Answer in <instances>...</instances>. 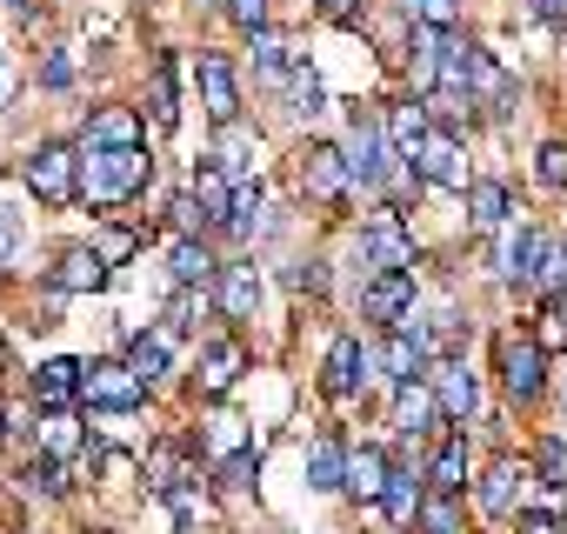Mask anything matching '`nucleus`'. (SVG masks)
<instances>
[{
	"mask_svg": "<svg viewBox=\"0 0 567 534\" xmlns=\"http://www.w3.org/2000/svg\"><path fill=\"white\" fill-rule=\"evenodd\" d=\"M0 441H8V414H0Z\"/></svg>",
	"mask_w": 567,
	"mask_h": 534,
	"instance_id": "obj_52",
	"label": "nucleus"
},
{
	"mask_svg": "<svg viewBox=\"0 0 567 534\" xmlns=\"http://www.w3.org/2000/svg\"><path fill=\"white\" fill-rule=\"evenodd\" d=\"M560 254H567V240H560Z\"/></svg>",
	"mask_w": 567,
	"mask_h": 534,
	"instance_id": "obj_54",
	"label": "nucleus"
},
{
	"mask_svg": "<svg viewBox=\"0 0 567 534\" xmlns=\"http://www.w3.org/2000/svg\"><path fill=\"white\" fill-rule=\"evenodd\" d=\"M534 14H540L547 28H567V0H534Z\"/></svg>",
	"mask_w": 567,
	"mask_h": 534,
	"instance_id": "obj_49",
	"label": "nucleus"
},
{
	"mask_svg": "<svg viewBox=\"0 0 567 534\" xmlns=\"http://www.w3.org/2000/svg\"><path fill=\"white\" fill-rule=\"evenodd\" d=\"M247 474H260V448H234V454L220 461V481H227V487H247Z\"/></svg>",
	"mask_w": 567,
	"mask_h": 534,
	"instance_id": "obj_38",
	"label": "nucleus"
},
{
	"mask_svg": "<svg viewBox=\"0 0 567 534\" xmlns=\"http://www.w3.org/2000/svg\"><path fill=\"white\" fill-rule=\"evenodd\" d=\"M234 187H240V181H234L227 167H194V181H187V194L207 207V220H227V214H234Z\"/></svg>",
	"mask_w": 567,
	"mask_h": 534,
	"instance_id": "obj_23",
	"label": "nucleus"
},
{
	"mask_svg": "<svg viewBox=\"0 0 567 534\" xmlns=\"http://www.w3.org/2000/svg\"><path fill=\"white\" fill-rule=\"evenodd\" d=\"M220 315L227 321H247L254 308H260V275H254V267H220Z\"/></svg>",
	"mask_w": 567,
	"mask_h": 534,
	"instance_id": "obj_21",
	"label": "nucleus"
},
{
	"mask_svg": "<svg viewBox=\"0 0 567 534\" xmlns=\"http://www.w3.org/2000/svg\"><path fill=\"white\" fill-rule=\"evenodd\" d=\"M94 247H101V260L114 267V260H127V254H134V234H127V227H107V234H101Z\"/></svg>",
	"mask_w": 567,
	"mask_h": 534,
	"instance_id": "obj_43",
	"label": "nucleus"
},
{
	"mask_svg": "<svg viewBox=\"0 0 567 534\" xmlns=\"http://www.w3.org/2000/svg\"><path fill=\"white\" fill-rule=\"evenodd\" d=\"M361 260L374 267V275H394V267H414V234L401 227L394 207H381L368 227H361Z\"/></svg>",
	"mask_w": 567,
	"mask_h": 534,
	"instance_id": "obj_5",
	"label": "nucleus"
},
{
	"mask_svg": "<svg viewBox=\"0 0 567 534\" xmlns=\"http://www.w3.org/2000/svg\"><path fill=\"white\" fill-rule=\"evenodd\" d=\"M240 374H247V348H240V341H207V348H200V394H207V401L234 394Z\"/></svg>",
	"mask_w": 567,
	"mask_h": 534,
	"instance_id": "obj_12",
	"label": "nucleus"
},
{
	"mask_svg": "<svg viewBox=\"0 0 567 534\" xmlns=\"http://www.w3.org/2000/svg\"><path fill=\"white\" fill-rule=\"evenodd\" d=\"M0 368H8V341H0Z\"/></svg>",
	"mask_w": 567,
	"mask_h": 534,
	"instance_id": "obj_53",
	"label": "nucleus"
},
{
	"mask_svg": "<svg viewBox=\"0 0 567 534\" xmlns=\"http://www.w3.org/2000/svg\"><path fill=\"white\" fill-rule=\"evenodd\" d=\"M0 101H8V68H0Z\"/></svg>",
	"mask_w": 567,
	"mask_h": 534,
	"instance_id": "obj_51",
	"label": "nucleus"
},
{
	"mask_svg": "<svg viewBox=\"0 0 567 534\" xmlns=\"http://www.w3.org/2000/svg\"><path fill=\"white\" fill-rule=\"evenodd\" d=\"M388 454H374V448H354L348 454V494H361V501H374L381 507V494H388Z\"/></svg>",
	"mask_w": 567,
	"mask_h": 534,
	"instance_id": "obj_24",
	"label": "nucleus"
},
{
	"mask_svg": "<svg viewBox=\"0 0 567 534\" xmlns=\"http://www.w3.org/2000/svg\"><path fill=\"white\" fill-rule=\"evenodd\" d=\"M14 247H21V220H14V214H8V207H0V260H8V254H14Z\"/></svg>",
	"mask_w": 567,
	"mask_h": 534,
	"instance_id": "obj_48",
	"label": "nucleus"
},
{
	"mask_svg": "<svg viewBox=\"0 0 567 534\" xmlns=\"http://www.w3.org/2000/svg\"><path fill=\"white\" fill-rule=\"evenodd\" d=\"M348 181H354V174H348V154H341V147H308V154H301V187H308L315 201H341Z\"/></svg>",
	"mask_w": 567,
	"mask_h": 534,
	"instance_id": "obj_11",
	"label": "nucleus"
},
{
	"mask_svg": "<svg viewBox=\"0 0 567 534\" xmlns=\"http://www.w3.org/2000/svg\"><path fill=\"white\" fill-rule=\"evenodd\" d=\"M28 487H34V494H68V468H61L54 454H34V461H28Z\"/></svg>",
	"mask_w": 567,
	"mask_h": 534,
	"instance_id": "obj_35",
	"label": "nucleus"
},
{
	"mask_svg": "<svg viewBox=\"0 0 567 534\" xmlns=\"http://www.w3.org/2000/svg\"><path fill=\"white\" fill-rule=\"evenodd\" d=\"M467 207H474V227H501V220L514 214L501 181H474V187H467Z\"/></svg>",
	"mask_w": 567,
	"mask_h": 534,
	"instance_id": "obj_29",
	"label": "nucleus"
},
{
	"mask_svg": "<svg viewBox=\"0 0 567 534\" xmlns=\"http://www.w3.org/2000/svg\"><path fill=\"white\" fill-rule=\"evenodd\" d=\"M295 101H301V114H321V107H328L321 74H308V68H301V74H295Z\"/></svg>",
	"mask_w": 567,
	"mask_h": 534,
	"instance_id": "obj_39",
	"label": "nucleus"
},
{
	"mask_svg": "<svg viewBox=\"0 0 567 534\" xmlns=\"http://www.w3.org/2000/svg\"><path fill=\"white\" fill-rule=\"evenodd\" d=\"M194 315H200V301H194V288H181V295H174V308H167V328H187Z\"/></svg>",
	"mask_w": 567,
	"mask_h": 534,
	"instance_id": "obj_47",
	"label": "nucleus"
},
{
	"mask_svg": "<svg viewBox=\"0 0 567 534\" xmlns=\"http://www.w3.org/2000/svg\"><path fill=\"white\" fill-rule=\"evenodd\" d=\"M41 448H48V454H54V461H68V454H74V448H81V421H74V414H68V408H54V414H48V421H41Z\"/></svg>",
	"mask_w": 567,
	"mask_h": 534,
	"instance_id": "obj_32",
	"label": "nucleus"
},
{
	"mask_svg": "<svg viewBox=\"0 0 567 534\" xmlns=\"http://www.w3.org/2000/svg\"><path fill=\"white\" fill-rule=\"evenodd\" d=\"M501 381H507L514 401H534L547 388V355H540L534 335H501Z\"/></svg>",
	"mask_w": 567,
	"mask_h": 534,
	"instance_id": "obj_8",
	"label": "nucleus"
},
{
	"mask_svg": "<svg viewBox=\"0 0 567 534\" xmlns=\"http://www.w3.org/2000/svg\"><path fill=\"white\" fill-rule=\"evenodd\" d=\"M87 147H141V114L134 107H101L87 121Z\"/></svg>",
	"mask_w": 567,
	"mask_h": 534,
	"instance_id": "obj_22",
	"label": "nucleus"
},
{
	"mask_svg": "<svg viewBox=\"0 0 567 534\" xmlns=\"http://www.w3.org/2000/svg\"><path fill=\"white\" fill-rule=\"evenodd\" d=\"M308 487H321V494L348 487V448H341V434H315V448H308Z\"/></svg>",
	"mask_w": 567,
	"mask_h": 534,
	"instance_id": "obj_20",
	"label": "nucleus"
},
{
	"mask_svg": "<svg viewBox=\"0 0 567 534\" xmlns=\"http://www.w3.org/2000/svg\"><path fill=\"white\" fill-rule=\"evenodd\" d=\"M341 154H348V174H354L361 187H381V181H388V127H381V114H361V107H354Z\"/></svg>",
	"mask_w": 567,
	"mask_h": 534,
	"instance_id": "obj_4",
	"label": "nucleus"
},
{
	"mask_svg": "<svg viewBox=\"0 0 567 534\" xmlns=\"http://www.w3.org/2000/svg\"><path fill=\"white\" fill-rule=\"evenodd\" d=\"M421 501H427V494H421V481H414L408 468H394V474H388V494H381V514H388V521H414V514H421Z\"/></svg>",
	"mask_w": 567,
	"mask_h": 534,
	"instance_id": "obj_27",
	"label": "nucleus"
},
{
	"mask_svg": "<svg viewBox=\"0 0 567 534\" xmlns=\"http://www.w3.org/2000/svg\"><path fill=\"white\" fill-rule=\"evenodd\" d=\"M408 14H414V28H454L461 0H408Z\"/></svg>",
	"mask_w": 567,
	"mask_h": 534,
	"instance_id": "obj_36",
	"label": "nucleus"
},
{
	"mask_svg": "<svg viewBox=\"0 0 567 534\" xmlns=\"http://www.w3.org/2000/svg\"><path fill=\"white\" fill-rule=\"evenodd\" d=\"M414 521H421V534H454V527H461V501L434 487V494L421 501V514H414Z\"/></svg>",
	"mask_w": 567,
	"mask_h": 534,
	"instance_id": "obj_34",
	"label": "nucleus"
},
{
	"mask_svg": "<svg viewBox=\"0 0 567 534\" xmlns=\"http://www.w3.org/2000/svg\"><path fill=\"white\" fill-rule=\"evenodd\" d=\"M527 468H534V481H540V487H554V494H560V487H567V441H560V434H547V441L534 448V461H527Z\"/></svg>",
	"mask_w": 567,
	"mask_h": 534,
	"instance_id": "obj_31",
	"label": "nucleus"
},
{
	"mask_svg": "<svg viewBox=\"0 0 567 534\" xmlns=\"http://www.w3.org/2000/svg\"><path fill=\"white\" fill-rule=\"evenodd\" d=\"M200 107L214 127H234V114H240V88H234V68L220 54H200Z\"/></svg>",
	"mask_w": 567,
	"mask_h": 534,
	"instance_id": "obj_10",
	"label": "nucleus"
},
{
	"mask_svg": "<svg viewBox=\"0 0 567 534\" xmlns=\"http://www.w3.org/2000/svg\"><path fill=\"white\" fill-rule=\"evenodd\" d=\"M427 487H441V494H461L467 487V434H447L441 441V454L427 461Z\"/></svg>",
	"mask_w": 567,
	"mask_h": 534,
	"instance_id": "obj_25",
	"label": "nucleus"
},
{
	"mask_svg": "<svg viewBox=\"0 0 567 534\" xmlns=\"http://www.w3.org/2000/svg\"><path fill=\"white\" fill-rule=\"evenodd\" d=\"M147 174H154V161H147L141 147H87V161H81V194H87L94 207H114V201H134V194L147 187Z\"/></svg>",
	"mask_w": 567,
	"mask_h": 534,
	"instance_id": "obj_1",
	"label": "nucleus"
},
{
	"mask_svg": "<svg viewBox=\"0 0 567 534\" xmlns=\"http://www.w3.org/2000/svg\"><path fill=\"white\" fill-rule=\"evenodd\" d=\"M381 368H388V381H394V388H408V381H427V368H434V348H427V335L414 328V315L388 328V341H381Z\"/></svg>",
	"mask_w": 567,
	"mask_h": 534,
	"instance_id": "obj_7",
	"label": "nucleus"
},
{
	"mask_svg": "<svg viewBox=\"0 0 567 534\" xmlns=\"http://www.w3.org/2000/svg\"><path fill=\"white\" fill-rule=\"evenodd\" d=\"M81 401H94V408H107V414H134V408L147 401V381H141L127 361H87Z\"/></svg>",
	"mask_w": 567,
	"mask_h": 534,
	"instance_id": "obj_3",
	"label": "nucleus"
},
{
	"mask_svg": "<svg viewBox=\"0 0 567 534\" xmlns=\"http://www.w3.org/2000/svg\"><path fill=\"white\" fill-rule=\"evenodd\" d=\"M21 174H28V194H34L41 207H68V201L81 194V154H74V147H61V141L34 147Z\"/></svg>",
	"mask_w": 567,
	"mask_h": 534,
	"instance_id": "obj_2",
	"label": "nucleus"
},
{
	"mask_svg": "<svg viewBox=\"0 0 567 534\" xmlns=\"http://www.w3.org/2000/svg\"><path fill=\"white\" fill-rule=\"evenodd\" d=\"M540 254H547V234H540V227L507 234V247H501V275L520 281V288H534V281H540Z\"/></svg>",
	"mask_w": 567,
	"mask_h": 534,
	"instance_id": "obj_17",
	"label": "nucleus"
},
{
	"mask_svg": "<svg viewBox=\"0 0 567 534\" xmlns=\"http://www.w3.org/2000/svg\"><path fill=\"white\" fill-rule=\"evenodd\" d=\"M361 368H368V348H361V335H334V348H328V368H321V388H328L334 401H348V394H354V381H361Z\"/></svg>",
	"mask_w": 567,
	"mask_h": 534,
	"instance_id": "obj_14",
	"label": "nucleus"
},
{
	"mask_svg": "<svg viewBox=\"0 0 567 534\" xmlns=\"http://www.w3.org/2000/svg\"><path fill=\"white\" fill-rule=\"evenodd\" d=\"M361 315L368 321H408L414 315V267H394V275H374L368 288H361Z\"/></svg>",
	"mask_w": 567,
	"mask_h": 534,
	"instance_id": "obj_9",
	"label": "nucleus"
},
{
	"mask_svg": "<svg viewBox=\"0 0 567 534\" xmlns=\"http://www.w3.org/2000/svg\"><path fill=\"white\" fill-rule=\"evenodd\" d=\"M81 374H87V361H68V355H54V361H41L34 368V401L54 414V408H68L74 394H81Z\"/></svg>",
	"mask_w": 567,
	"mask_h": 534,
	"instance_id": "obj_15",
	"label": "nucleus"
},
{
	"mask_svg": "<svg viewBox=\"0 0 567 534\" xmlns=\"http://www.w3.org/2000/svg\"><path fill=\"white\" fill-rule=\"evenodd\" d=\"M520 481H534V468H520L514 454H501V461L481 474V514H514V501H520Z\"/></svg>",
	"mask_w": 567,
	"mask_h": 534,
	"instance_id": "obj_16",
	"label": "nucleus"
},
{
	"mask_svg": "<svg viewBox=\"0 0 567 534\" xmlns=\"http://www.w3.org/2000/svg\"><path fill=\"white\" fill-rule=\"evenodd\" d=\"M227 14H234V28L260 34V28H267V0H227Z\"/></svg>",
	"mask_w": 567,
	"mask_h": 534,
	"instance_id": "obj_42",
	"label": "nucleus"
},
{
	"mask_svg": "<svg viewBox=\"0 0 567 534\" xmlns=\"http://www.w3.org/2000/svg\"><path fill=\"white\" fill-rule=\"evenodd\" d=\"M514 534H567V521H554V514H540V507H527Z\"/></svg>",
	"mask_w": 567,
	"mask_h": 534,
	"instance_id": "obj_46",
	"label": "nucleus"
},
{
	"mask_svg": "<svg viewBox=\"0 0 567 534\" xmlns=\"http://www.w3.org/2000/svg\"><path fill=\"white\" fill-rule=\"evenodd\" d=\"M141 474H147V487H154V494H174V487L187 481V474H181V448H174V441H161V448L141 461Z\"/></svg>",
	"mask_w": 567,
	"mask_h": 534,
	"instance_id": "obj_30",
	"label": "nucleus"
},
{
	"mask_svg": "<svg viewBox=\"0 0 567 534\" xmlns=\"http://www.w3.org/2000/svg\"><path fill=\"white\" fill-rule=\"evenodd\" d=\"M207 275H220L214 254H207L200 240H181V247H174V281H181V288H194V281H207Z\"/></svg>",
	"mask_w": 567,
	"mask_h": 534,
	"instance_id": "obj_33",
	"label": "nucleus"
},
{
	"mask_svg": "<svg viewBox=\"0 0 567 534\" xmlns=\"http://www.w3.org/2000/svg\"><path fill=\"white\" fill-rule=\"evenodd\" d=\"M434 421H441V394H434L427 381H408V388L394 394V428H401V434H427Z\"/></svg>",
	"mask_w": 567,
	"mask_h": 534,
	"instance_id": "obj_19",
	"label": "nucleus"
},
{
	"mask_svg": "<svg viewBox=\"0 0 567 534\" xmlns=\"http://www.w3.org/2000/svg\"><path fill=\"white\" fill-rule=\"evenodd\" d=\"M154 121H161V127H174V61H161V68H154Z\"/></svg>",
	"mask_w": 567,
	"mask_h": 534,
	"instance_id": "obj_37",
	"label": "nucleus"
},
{
	"mask_svg": "<svg viewBox=\"0 0 567 534\" xmlns=\"http://www.w3.org/2000/svg\"><path fill=\"white\" fill-rule=\"evenodd\" d=\"M254 61H260V74H267V81H288V74H295V48L280 41L274 28H260V34H254Z\"/></svg>",
	"mask_w": 567,
	"mask_h": 534,
	"instance_id": "obj_28",
	"label": "nucleus"
},
{
	"mask_svg": "<svg viewBox=\"0 0 567 534\" xmlns=\"http://www.w3.org/2000/svg\"><path fill=\"white\" fill-rule=\"evenodd\" d=\"M167 355H174V328L134 335V341H127V368H134L141 381H161V374H167Z\"/></svg>",
	"mask_w": 567,
	"mask_h": 534,
	"instance_id": "obj_26",
	"label": "nucleus"
},
{
	"mask_svg": "<svg viewBox=\"0 0 567 534\" xmlns=\"http://www.w3.org/2000/svg\"><path fill=\"white\" fill-rule=\"evenodd\" d=\"M41 81H48V88H68V81H74V54H68V48H61V54H48Z\"/></svg>",
	"mask_w": 567,
	"mask_h": 534,
	"instance_id": "obj_45",
	"label": "nucleus"
},
{
	"mask_svg": "<svg viewBox=\"0 0 567 534\" xmlns=\"http://www.w3.org/2000/svg\"><path fill=\"white\" fill-rule=\"evenodd\" d=\"M167 214H174V227H181V234H187V240H194V234H200V227H207V207H200V201H194V194H181V201H174V207H167Z\"/></svg>",
	"mask_w": 567,
	"mask_h": 534,
	"instance_id": "obj_40",
	"label": "nucleus"
},
{
	"mask_svg": "<svg viewBox=\"0 0 567 534\" xmlns=\"http://www.w3.org/2000/svg\"><path fill=\"white\" fill-rule=\"evenodd\" d=\"M48 281H54V295H94L107 281V260H101V247H68Z\"/></svg>",
	"mask_w": 567,
	"mask_h": 534,
	"instance_id": "obj_13",
	"label": "nucleus"
},
{
	"mask_svg": "<svg viewBox=\"0 0 567 534\" xmlns=\"http://www.w3.org/2000/svg\"><path fill=\"white\" fill-rule=\"evenodd\" d=\"M408 167H414L421 181L447 187V194H467V187H474V174H467V154H461V141H454V134H427V141L408 154Z\"/></svg>",
	"mask_w": 567,
	"mask_h": 534,
	"instance_id": "obj_6",
	"label": "nucleus"
},
{
	"mask_svg": "<svg viewBox=\"0 0 567 534\" xmlns=\"http://www.w3.org/2000/svg\"><path fill=\"white\" fill-rule=\"evenodd\" d=\"M540 181L547 187H567V141H547L540 147Z\"/></svg>",
	"mask_w": 567,
	"mask_h": 534,
	"instance_id": "obj_41",
	"label": "nucleus"
},
{
	"mask_svg": "<svg viewBox=\"0 0 567 534\" xmlns=\"http://www.w3.org/2000/svg\"><path fill=\"white\" fill-rule=\"evenodd\" d=\"M321 14L328 21H354V0H321Z\"/></svg>",
	"mask_w": 567,
	"mask_h": 534,
	"instance_id": "obj_50",
	"label": "nucleus"
},
{
	"mask_svg": "<svg viewBox=\"0 0 567 534\" xmlns=\"http://www.w3.org/2000/svg\"><path fill=\"white\" fill-rule=\"evenodd\" d=\"M434 394H441V414H454V421H467V414L481 408V381H474V368H467V361H441Z\"/></svg>",
	"mask_w": 567,
	"mask_h": 534,
	"instance_id": "obj_18",
	"label": "nucleus"
},
{
	"mask_svg": "<svg viewBox=\"0 0 567 534\" xmlns=\"http://www.w3.org/2000/svg\"><path fill=\"white\" fill-rule=\"evenodd\" d=\"M288 288H295V295H321V288H328V275H321V260L295 267V275H288Z\"/></svg>",
	"mask_w": 567,
	"mask_h": 534,
	"instance_id": "obj_44",
	"label": "nucleus"
}]
</instances>
